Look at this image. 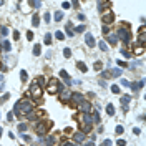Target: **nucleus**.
I'll use <instances>...</instances> for the list:
<instances>
[{
    "label": "nucleus",
    "mask_w": 146,
    "mask_h": 146,
    "mask_svg": "<svg viewBox=\"0 0 146 146\" xmlns=\"http://www.w3.org/2000/svg\"><path fill=\"white\" fill-rule=\"evenodd\" d=\"M32 108H33L32 101H28V100H20V101H17L15 106H13V113H15L17 116H22V114L30 113Z\"/></svg>",
    "instance_id": "obj_1"
},
{
    "label": "nucleus",
    "mask_w": 146,
    "mask_h": 146,
    "mask_svg": "<svg viewBox=\"0 0 146 146\" xmlns=\"http://www.w3.org/2000/svg\"><path fill=\"white\" fill-rule=\"evenodd\" d=\"M65 86L61 85L60 81H58L57 78H50L48 80V85H47V91L50 93V95H55V93H60L61 90H63Z\"/></svg>",
    "instance_id": "obj_2"
},
{
    "label": "nucleus",
    "mask_w": 146,
    "mask_h": 146,
    "mask_svg": "<svg viewBox=\"0 0 146 146\" xmlns=\"http://www.w3.org/2000/svg\"><path fill=\"white\" fill-rule=\"evenodd\" d=\"M118 38H121V41L123 43H130V40H131V32L128 30V25H123V27H120V30H118Z\"/></svg>",
    "instance_id": "obj_3"
},
{
    "label": "nucleus",
    "mask_w": 146,
    "mask_h": 146,
    "mask_svg": "<svg viewBox=\"0 0 146 146\" xmlns=\"http://www.w3.org/2000/svg\"><path fill=\"white\" fill-rule=\"evenodd\" d=\"M50 128H51V121H38L37 126H35V131H37L38 136H43Z\"/></svg>",
    "instance_id": "obj_4"
},
{
    "label": "nucleus",
    "mask_w": 146,
    "mask_h": 146,
    "mask_svg": "<svg viewBox=\"0 0 146 146\" xmlns=\"http://www.w3.org/2000/svg\"><path fill=\"white\" fill-rule=\"evenodd\" d=\"M30 96H32L35 101H40V98H41V86H38L35 81L30 86Z\"/></svg>",
    "instance_id": "obj_5"
},
{
    "label": "nucleus",
    "mask_w": 146,
    "mask_h": 146,
    "mask_svg": "<svg viewBox=\"0 0 146 146\" xmlns=\"http://www.w3.org/2000/svg\"><path fill=\"white\" fill-rule=\"evenodd\" d=\"M83 100H85V98H83L81 93H71V95H70V105L71 106H76V105H80Z\"/></svg>",
    "instance_id": "obj_6"
},
{
    "label": "nucleus",
    "mask_w": 146,
    "mask_h": 146,
    "mask_svg": "<svg viewBox=\"0 0 146 146\" xmlns=\"http://www.w3.org/2000/svg\"><path fill=\"white\" fill-rule=\"evenodd\" d=\"M101 20H103V23H105V25H110V23H113V22H114L113 12H111V10H106V12H103Z\"/></svg>",
    "instance_id": "obj_7"
},
{
    "label": "nucleus",
    "mask_w": 146,
    "mask_h": 146,
    "mask_svg": "<svg viewBox=\"0 0 146 146\" xmlns=\"http://www.w3.org/2000/svg\"><path fill=\"white\" fill-rule=\"evenodd\" d=\"M78 106H80V111H81V113H90V110H91V105H90V101H86V100H83Z\"/></svg>",
    "instance_id": "obj_8"
},
{
    "label": "nucleus",
    "mask_w": 146,
    "mask_h": 146,
    "mask_svg": "<svg viewBox=\"0 0 146 146\" xmlns=\"http://www.w3.org/2000/svg\"><path fill=\"white\" fill-rule=\"evenodd\" d=\"M120 101H121V105H123V111L126 113V111H128V103L131 101V96H130V95H123Z\"/></svg>",
    "instance_id": "obj_9"
},
{
    "label": "nucleus",
    "mask_w": 146,
    "mask_h": 146,
    "mask_svg": "<svg viewBox=\"0 0 146 146\" xmlns=\"http://www.w3.org/2000/svg\"><path fill=\"white\" fill-rule=\"evenodd\" d=\"M60 76L65 80V83H67L68 86L71 85V78H70V75H68V71H67V70H61V71H60Z\"/></svg>",
    "instance_id": "obj_10"
},
{
    "label": "nucleus",
    "mask_w": 146,
    "mask_h": 146,
    "mask_svg": "<svg viewBox=\"0 0 146 146\" xmlns=\"http://www.w3.org/2000/svg\"><path fill=\"white\" fill-rule=\"evenodd\" d=\"M73 140H75L76 143H83V141H85V133H83V131L75 133V134H73Z\"/></svg>",
    "instance_id": "obj_11"
},
{
    "label": "nucleus",
    "mask_w": 146,
    "mask_h": 146,
    "mask_svg": "<svg viewBox=\"0 0 146 146\" xmlns=\"http://www.w3.org/2000/svg\"><path fill=\"white\" fill-rule=\"evenodd\" d=\"M85 41H86L88 47H95V38H93L91 33H86V35H85Z\"/></svg>",
    "instance_id": "obj_12"
},
{
    "label": "nucleus",
    "mask_w": 146,
    "mask_h": 146,
    "mask_svg": "<svg viewBox=\"0 0 146 146\" xmlns=\"http://www.w3.org/2000/svg\"><path fill=\"white\" fill-rule=\"evenodd\" d=\"M45 143H47V146H57L58 144V140H57V136H50V138L45 140Z\"/></svg>",
    "instance_id": "obj_13"
},
{
    "label": "nucleus",
    "mask_w": 146,
    "mask_h": 146,
    "mask_svg": "<svg viewBox=\"0 0 146 146\" xmlns=\"http://www.w3.org/2000/svg\"><path fill=\"white\" fill-rule=\"evenodd\" d=\"M70 95H71V93H68L67 91V90H61V91H60V100H61V101H68V100H70Z\"/></svg>",
    "instance_id": "obj_14"
},
{
    "label": "nucleus",
    "mask_w": 146,
    "mask_h": 146,
    "mask_svg": "<svg viewBox=\"0 0 146 146\" xmlns=\"http://www.w3.org/2000/svg\"><path fill=\"white\" fill-rule=\"evenodd\" d=\"M121 75L120 68H114V70H108V78H116V76Z\"/></svg>",
    "instance_id": "obj_15"
},
{
    "label": "nucleus",
    "mask_w": 146,
    "mask_h": 146,
    "mask_svg": "<svg viewBox=\"0 0 146 146\" xmlns=\"http://www.w3.org/2000/svg\"><path fill=\"white\" fill-rule=\"evenodd\" d=\"M108 41L111 45H116L118 43V37H116V33H108Z\"/></svg>",
    "instance_id": "obj_16"
},
{
    "label": "nucleus",
    "mask_w": 146,
    "mask_h": 146,
    "mask_svg": "<svg viewBox=\"0 0 146 146\" xmlns=\"http://www.w3.org/2000/svg\"><path fill=\"white\" fill-rule=\"evenodd\" d=\"M83 120H85V124H91L93 123V118L90 113H83Z\"/></svg>",
    "instance_id": "obj_17"
},
{
    "label": "nucleus",
    "mask_w": 146,
    "mask_h": 146,
    "mask_svg": "<svg viewBox=\"0 0 146 146\" xmlns=\"http://www.w3.org/2000/svg\"><path fill=\"white\" fill-rule=\"evenodd\" d=\"M106 7H108V3H105L103 0H98V10H100V12H105Z\"/></svg>",
    "instance_id": "obj_18"
},
{
    "label": "nucleus",
    "mask_w": 146,
    "mask_h": 146,
    "mask_svg": "<svg viewBox=\"0 0 146 146\" xmlns=\"http://www.w3.org/2000/svg\"><path fill=\"white\" fill-rule=\"evenodd\" d=\"M67 33H68V37H73V35H75V32H73V25H71V22H68V23H67Z\"/></svg>",
    "instance_id": "obj_19"
},
{
    "label": "nucleus",
    "mask_w": 146,
    "mask_h": 146,
    "mask_svg": "<svg viewBox=\"0 0 146 146\" xmlns=\"http://www.w3.org/2000/svg\"><path fill=\"white\" fill-rule=\"evenodd\" d=\"M106 113H108L110 116H113V114H114V106L111 105V103H108V105H106Z\"/></svg>",
    "instance_id": "obj_20"
},
{
    "label": "nucleus",
    "mask_w": 146,
    "mask_h": 146,
    "mask_svg": "<svg viewBox=\"0 0 146 146\" xmlns=\"http://www.w3.org/2000/svg\"><path fill=\"white\" fill-rule=\"evenodd\" d=\"M32 25H33V27H38V25H40V17H38V15H33V17H32Z\"/></svg>",
    "instance_id": "obj_21"
},
{
    "label": "nucleus",
    "mask_w": 146,
    "mask_h": 146,
    "mask_svg": "<svg viewBox=\"0 0 146 146\" xmlns=\"http://www.w3.org/2000/svg\"><path fill=\"white\" fill-rule=\"evenodd\" d=\"M133 53L134 55H143L144 53V47H141V45H140L138 48H134V50H133Z\"/></svg>",
    "instance_id": "obj_22"
},
{
    "label": "nucleus",
    "mask_w": 146,
    "mask_h": 146,
    "mask_svg": "<svg viewBox=\"0 0 146 146\" xmlns=\"http://www.w3.org/2000/svg\"><path fill=\"white\" fill-rule=\"evenodd\" d=\"M35 83H37L38 86H43V85H45V78H43V76H37V78H35Z\"/></svg>",
    "instance_id": "obj_23"
},
{
    "label": "nucleus",
    "mask_w": 146,
    "mask_h": 146,
    "mask_svg": "<svg viewBox=\"0 0 146 146\" xmlns=\"http://www.w3.org/2000/svg\"><path fill=\"white\" fill-rule=\"evenodd\" d=\"M40 47H41V45H38V43L33 47V55H35V57H38V55L41 53V48H40Z\"/></svg>",
    "instance_id": "obj_24"
},
{
    "label": "nucleus",
    "mask_w": 146,
    "mask_h": 146,
    "mask_svg": "<svg viewBox=\"0 0 146 146\" xmlns=\"http://www.w3.org/2000/svg\"><path fill=\"white\" fill-rule=\"evenodd\" d=\"M2 48H3V51H10V50H12L10 41H3V43H2Z\"/></svg>",
    "instance_id": "obj_25"
},
{
    "label": "nucleus",
    "mask_w": 146,
    "mask_h": 146,
    "mask_svg": "<svg viewBox=\"0 0 146 146\" xmlns=\"http://www.w3.org/2000/svg\"><path fill=\"white\" fill-rule=\"evenodd\" d=\"M43 41H45V45H50L51 43V33H45Z\"/></svg>",
    "instance_id": "obj_26"
},
{
    "label": "nucleus",
    "mask_w": 146,
    "mask_h": 146,
    "mask_svg": "<svg viewBox=\"0 0 146 146\" xmlns=\"http://www.w3.org/2000/svg\"><path fill=\"white\" fill-rule=\"evenodd\" d=\"M61 18H63V12H60V10L55 12V22H60Z\"/></svg>",
    "instance_id": "obj_27"
},
{
    "label": "nucleus",
    "mask_w": 146,
    "mask_h": 146,
    "mask_svg": "<svg viewBox=\"0 0 146 146\" xmlns=\"http://www.w3.org/2000/svg\"><path fill=\"white\" fill-rule=\"evenodd\" d=\"M76 67H78V70H81L83 73L86 71V65L83 63V61H78V63H76Z\"/></svg>",
    "instance_id": "obj_28"
},
{
    "label": "nucleus",
    "mask_w": 146,
    "mask_h": 146,
    "mask_svg": "<svg viewBox=\"0 0 146 146\" xmlns=\"http://www.w3.org/2000/svg\"><path fill=\"white\" fill-rule=\"evenodd\" d=\"M111 91L114 95H120V85H111Z\"/></svg>",
    "instance_id": "obj_29"
},
{
    "label": "nucleus",
    "mask_w": 146,
    "mask_h": 146,
    "mask_svg": "<svg viewBox=\"0 0 146 146\" xmlns=\"http://www.w3.org/2000/svg\"><path fill=\"white\" fill-rule=\"evenodd\" d=\"M27 128H28V124H27V123H20L18 124V131H22V133H23V131H27Z\"/></svg>",
    "instance_id": "obj_30"
},
{
    "label": "nucleus",
    "mask_w": 146,
    "mask_h": 146,
    "mask_svg": "<svg viewBox=\"0 0 146 146\" xmlns=\"http://www.w3.org/2000/svg\"><path fill=\"white\" fill-rule=\"evenodd\" d=\"M73 32H75V33H81V32H85V25H78L75 30H73Z\"/></svg>",
    "instance_id": "obj_31"
},
{
    "label": "nucleus",
    "mask_w": 146,
    "mask_h": 146,
    "mask_svg": "<svg viewBox=\"0 0 146 146\" xmlns=\"http://www.w3.org/2000/svg\"><path fill=\"white\" fill-rule=\"evenodd\" d=\"M98 47H100V48H101V50H103V51H106V50H108V45H106V43H105V41H100V43H98Z\"/></svg>",
    "instance_id": "obj_32"
},
{
    "label": "nucleus",
    "mask_w": 146,
    "mask_h": 146,
    "mask_svg": "<svg viewBox=\"0 0 146 146\" xmlns=\"http://www.w3.org/2000/svg\"><path fill=\"white\" fill-rule=\"evenodd\" d=\"M91 118H93V121H96V123L100 121V114H98V111H96V110H95V113L91 114Z\"/></svg>",
    "instance_id": "obj_33"
},
{
    "label": "nucleus",
    "mask_w": 146,
    "mask_h": 146,
    "mask_svg": "<svg viewBox=\"0 0 146 146\" xmlns=\"http://www.w3.org/2000/svg\"><path fill=\"white\" fill-rule=\"evenodd\" d=\"M43 20H45V22H47V23H50L51 22V15H50V13H45V15H43Z\"/></svg>",
    "instance_id": "obj_34"
},
{
    "label": "nucleus",
    "mask_w": 146,
    "mask_h": 146,
    "mask_svg": "<svg viewBox=\"0 0 146 146\" xmlns=\"http://www.w3.org/2000/svg\"><path fill=\"white\" fill-rule=\"evenodd\" d=\"M55 37L58 38V40H63L65 38V35H63V32H60V30H58V32H55Z\"/></svg>",
    "instance_id": "obj_35"
},
{
    "label": "nucleus",
    "mask_w": 146,
    "mask_h": 146,
    "mask_svg": "<svg viewBox=\"0 0 146 146\" xmlns=\"http://www.w3.org/2000/svg\"><path fill=\"white\" fill-rule=\"evenodd\" d=\"M20 78H22V81H23V83L27 81V71H25V70H22V71H20Z\"/></svg>",
    "instance_id": "obj_36"
},
{
    "label": "nucleus",
    "mask_w": 146,
    "mask_h": 146,
    "mask_svg": "<svg viewBox=\"0 0 146 146\" xmlns=\"http://www.w3.org/2000/svg\"><path fill=\"white\" fill-rule=\"evenodd\" d=\"M93 68H95V70H101V68H103V63H101V61H96V63L93 65Z\"/></svg>",
    "instance_id": "obj_37"
},
{
    "label": "nucleus",
    "mask_w": 146,
    "mask_h": 146,
    "mask_svg": "<svg viewBox=\"0 0 146 146\" xmlns=\"http://www.w3.org/2000/svg\"><path fill=\"white\" fill-rule=\"evenodd\" d=\"M63 55H65L67 58H70V57H71V50H70V48H65V50H63Z\"/></svg>",
    "instance_id": "obj_38"
},
{
    "label": "nucleus",
    "mask_w": 146,
    "mask_h": 146,
    "mask_svg": "<svg viewBox=\"0 0 146 146\" xmlns=\"http://www.w3.org/2000/svg\"><path fill=\"white\" fill-rule=\"evenodd\" d=\"M91 131V124H83V133H88Z\"/></svg>",
    "instance_id": "obj_39"
},
{
    "label": "nucleus",
    "mask_w": 146,
    "mask_h": 146,
    "mask_svg": "<svg viewBox=\"0 0 146 146\" xmlns=\"http://www.w3.org/2000/svg\"><path fill=\"white\" fill-rule=\"evenodd\" d=\"M0 33H2L3 37H5V35H8V28H7V27H2V28H0Z\"/></svg>",
    "instance_id": "obj_40"
},
{
    "label": "nucleus",
    "mask_w": 146,
    "mask_h": 146,
    "mask_svg": "<svg viewBox=\"0 0 146 146\" xmlns=\"http://www.w3.org/2000/svg\"><path fill=\"white\" fill-rule=\"evenodd\" d=\"M22 140L25 141V143H30V141H32V138H30L28 134H23V136H22Z\"/></svg>",
    "instance_id": "obj_41"
},
{
    "label": "nucleus",
    "mask_w": 146,
    "mask_h": 146,
    "mask_svg": "<svg viewBox=\"0 0 146 146\" xmlns=\"http://www.w3.org/2000/svg\"><path fill=\"white\" fill-rule=\"evenodd\" d=\"M61 7H63L65 10H68V8L71 7V3H70V2H63V3H61Z\"/></svg>",
    "instance_id": "obj_42"
},
{
    "label": "nucleus",
    "mask_w": 146,
    "mask_h": 146,
    "mask_svg": "<svg viewBox=\"0 0 146 146\" xmlns=\"http://www.w3.org/2000/svg\"><path fill=\"white\" fill-rule=\"evenodd\" d=\"M28 3H30V5H32V7H35V8H37L38 5H40V3H38L37 0H28Z\"/></svg>",
    "instance_id": "obj_43"
},
{
    "label": "nucleus",
    "mask_w": 146,
    "mask_h": 146,
    "mask_svg": "<svg viewBox=\"0 0 146 146\" xmlns=\"http://www.w3.org/2000/svg\"><path fill=\"white\" fill-rule=\"evenodd\" d=\"M121 55H123V57H126V58L131 57V53H130V51H126V50H121Z\"/></svg>",
    "instance_id": "obj_44"
},
{
    "label": "nucleus",
    "mask_w": 146,
    "mask_h": 146,
    "mask_svg": "<svg viewBox=\"0 0 146 146\" xmlns=\"http://www.w3.org/2000/svg\"><path fill=\"white\" fill-rule=\"evenodd\" d=\"M101 32H103V33H105V35H108V33H110V28H108V27H106V25H103V28H101Z\"/></svg>",
    "instance_id": "obj_45"
},
{
    "label": "nucleus",
    "mask_w": 146,
    "mask_h": 146,
    "mask_svg": "<svg viewBox=\"0 0 146 146\" xmlns=\"http://www.w3.org/2000/svg\"><path fill=\"white\" fill-rule=\"evenodd\" d=\"M27 40H33V32H28V33H27Z\"/></svg>",
    "instance_id": "obj_46"
},
{
    "label": "nucleus",
    "mask_w": 146,
    "mask_h": 146,
    "mask_svg": "<svg viewBox=\"0 0 146 146\" xmlns=\"http://www.w3.org/2000/svg\"><path fill=\"white\" fill-rule=\"evenodd\" d=\"M8 98H10V95H8V93H5V95L2 96V100H0V101H7V100H8Z\"/></svg>",
    "instance_id": "obj_47"
},
{
    "label": "nucleus",
    "mask_w": 146,
    "mask_h": 146,
    "mask_svg": "<svg viewBox=\"0 0 146 146\" xmlns=\"http://www.w3.org/2000/svg\"><path fill=\"white\" fill-rule=\"evenodd\" d=\"M121 85H123V86H130V81H128V80H121Z\"/></svg>",
    "instance_id": "obj_48"
},
{
    "label": "nucleus",
    "mask_w": 146,
    "mask_h": 146,
    "mask_svg": "<svg viewBox=\"0 0 146 146\" xmlns=\"http://www.w3.org/2000/svg\"><path fill=\"white\" fill-rule=\"evenodd\" d=\"M100 146H111V141L110 140H105V141H103V144H100Z\"/></svg>",
    "instance_id": "obj_49"
},
{
    "label": "nucleus",
    "mask_w": 146,
    "mask_h": 146,
    "mask_svg": "<svg viewBox=\"0 0 146 146\" xmlns=\"http://www.w3.org/2000/svg\"><path fill=\"white\" fill-rule=\"evenodd\" d=\"M123 133V126H116V134H121Z\"/></svg>",
    "instance_id": "obj_50"
},
{
    "label": "nucleus",
    "mask_w": 146,
    "mask_h": 146,
    "mask_svg": "<svg viewBox=\"0 0 146 146\" xmlns=\"http://www.w3.org/2000/svg\"><path fill=\"white\" fill-rule=\"evenodd\" d=\"M116 143H118V146H124V144H126V141H124V140H118Z\"/></svg>",
    "instance_id": "obj_51"
},
{
    "label": "nucleus",
    "mask_w": 146,
    "mask_h": 146,
    "mask_svg": "<svg viewBox=\"0 0 146 146\" xmlns=\"http://www.w3.org/2000/svg\"><path fill=\"white\" fill-rule=\"evenodd\" d=\"M71 3L73 7H80V0H71Z\"/></svg>",
    "instance_id": "obj_52"
},
{
    "label": "nucleus",
    "mask_w": 146,
    "mask_h": 146,
    "mask_svg": "<svg viewBox=\"0 0 146 146\" xmlns=\"http://www.w3.org/2000/svg\"><path fill=\"white\" fill-rule=\"evenodd\" d=\"M7 120H8V121H13V113H8V114H7Z\"/></svg>",
    "instance_id": "obj_53"
},
{
    "label": "nucleus",
    "mask_w": 146,
    "mask_h": 146,
    "mask_svg": "<svg viewBox=\"0 0 146 146\" xmlns=\"http://www.w3.org/2000/svg\"><path fill=\"white\" fill-rule=\"evenodd\" d=\"M118 65H120L121 68H124V67H126V63H124V61H121V60H118Z\"/></svg>",
    "instance_id": "obj_54"
},
{
    "label": "nucleus",
    "mask_w": 146,
    "mask_h": 146,
    "mask_svg": "<svg viewBox=\"0 0 146 146\" xmlns=\"http://www.w3.org/2000/svg\"><path fill=\"white\" fill-rule=\"evenodd\" d=\"M18 37H20V35H18V32L15 30V32H13V38H15V40H18Z\"/></svg>",
    "instance_id": "obj_55"
},
{
    "label": "nucleus",
    "mask_w": 146,
    "mask_h": 146,
    "mask_svg": "<svg viewBox=\"0 0 146 146\" xmlns=\"http://www.w3.org/2000/svg\"><path fill=\"white\" fill-rule=\"evenodd\" d=\"M63 146H75V144H73V143H68V141H67V143H65Z\"/></svg>",
    "instance_id": "obj_56"
},
{
    "label": "nucleus",
    "mask_w": 146,
    "mask_h": 146,
    "mask_svg": "<svg viewBox=\"0 0 146 146\" xmlns=\"http://www.w3.org/2000/svg\"><path fill=\"white\" fill-rule=\"evenodd\" d=\"M83 146H95V143H86V144H83Z\"/></svg>",
    "instance_id": "obj_57"
},
{
    "label": "nucleus",
    "mask_w": 146,
    "mask_h": 146,
    "mask_svg": "<svg viewBox=\"0 0 146 146\" xmlns=\"http://www.w3.org/2000/svg\"><path fill=\"white\" fill-rule=\"evenodd\" d=\"M3 3H5V0H0V5H3Z\"/></svg>",
    "instance_id": "obj_58"
},
{
    "label": "nucleus",
    "mask_w": 146,
    "mask_h": 146,
    "mask_svg": "<svg viewBox=\"0 0 146 146\" xmlns=\"http://www.w3.org/2000/svg\"><path fill=\"white\" fill-rule=\"evenodd\" d=\"M0 138H2V126H0Z\"/></svg>",
    "instance_id": "obj_59"
},
{
    "label": "nucleus",
    "mask_w": 146,
    "mask_h": 146,
    "mask_svg": "<svg viewBox=\"0 0 146 146\" xmlns=\"http://www.w3.org/2000/svg\"><path fill=\"white\" fill-rule=\"evenodd\" d=\"M32 146H37V144H32Z\"/></svg>",
    "instance_id": "obj_60"
}]
</instances>
